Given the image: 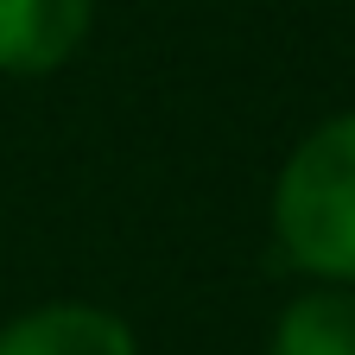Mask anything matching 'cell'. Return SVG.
I'll use <instances>...</instances> for the list:
<instances>
[{"mask_svg": "<svg viewBox=\"0 0 355 355\" xmlns=\"http://www.w3.org/2000/svg\"><path fill=\"white\" fill-rule=\"evenodd\" d=\"M266 235L304 286H355V108L311 121L266 191Z\"/></svg>", "mask_w": 355, "mask_h": 355, "instance_id": "1", "label": "cell"}, {"mask_svg": "<svg viewBox=\"0 0 355 355\" xmlns=\"http://www.w3.org/2000/svg\"><path fill=\"white\" fill-rule=\"evenodd\" d=\"M102 0H0V76L38 83L83 58Z\"/></svg>", "mask_w": 355, "mask_h": 355, "instance_id": "2", "label": "cell"}, {"mask_svg": "<svg viewBox=\"0 0 355 355\" xmlns=\"http://www.w3.org/2000/svg\"><path fill=\"white\" fill-rule=\"evenodd\" d=\"M0 355H146L114 304L96 298H44L0 324Z\"/></svg>", "mask_w": 355, "mask_h": 355, "instance_id": "3", "label": "cell"}, {"mask_svg": "<svg viewBox=\"0 0 355 355\" xmlns=\"http://www.w3.org/2000/svg\"><path fill=\"white\" fill-rule=\"evenodd\" d=\"M266 355H355V286H298L266 330Z\"/></svg>", "mask_w": 355, "mask_h": 355, "instance_id": "4", "label": "cell"}]
</instances>
